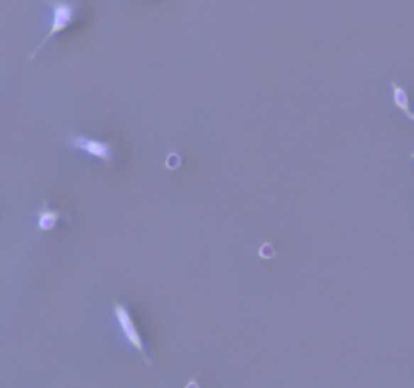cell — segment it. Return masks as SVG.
<instances>
[{
  "label": "cell",
  "mask_w": 414,
  "mask_h": 388,
  "mask_svg": "<svg viewBox=\"0 0 414 388\" xmlns=\"http://www.w3.org/2000/svg\"><path fill=\"white\" fill-rule=\"evenodd\" d=\"M47 4L51 6L53 11V25L51 31L47 33V37L40 41L39 47L33 51L31 55V59H35L37 55H39L43 49H45V45L53 41L55 37H59L63 31H67L69 26L75 23V18H77V6L75 4H71V2H65V0H47Z\"/></svg>",
  "instance_id": "6da1fadb"
},
{
  "label": "cell",
  "mask_w": 414,
  "mask_h": 388,
  "mask_svg": "<svg viewBox=\"0 0 414 388\" xmlns=\"http://www.w3.org/2000/svg\"><path fill=\"white\" fill-rule=\"evenodd\" d=\"M114 313H116L117 323H119V328H121V332H124V338L130 342L134 348L138 350V354L142 356L143 362L152 364L150 362V358H148V354H146V346H143L142 334L138 332V328H136V323H134L131 311L128 310L121 301H114Z\"/></svg>",
  "instance_id": "7a4b0ae2"
},
{
  "label": "cell",
  "mask_w": 414,
  "mask_h": 388,
  "mask_svg": "<svg viewBox=\"0 0 414 388\" xmlns=\"http://www.w3.org/2000/svg\"><path fill=\"white\" fill-rule=\"evenodd\" d=\"M69 144L75 150H81V152L93 156V158H99L105 166H109L114 162V148H111V144L91 140V138H83V136H71Z\"/></svg>",
  "instance_id": "3957f363"
},
{
  "label": "cell",
  "mask_w": 414,
  "mask_h": 388,
  "mask_svg": "<svg viewBox=\"0 0 414 388\" xmlns=\"http://www.w3.org/2000/svg\"><path fill=\"white\" fill-rule=\"evenodd\" d=\"M392 95H394V105L402 109V114L408 117L410 122H414V112L410 109V102H408V93L402 90L396 81H392Z\"/></svg>",
  "instance_id": "277c9868"
},
{
  "label": "cell",
  "mask_w": 414,
  "mask_h": 388,
  "mask_svg": "<svg viewBox=\"0 0 414 388\" xmlns=\"http://www.w3.org/2000/svg\"><path fill=\"white\" fill-rule=\"evenodd\" d=\"M63 219V215L59 210H51V208H40L37 222H39L40 231H53L57 227V222Z\"/></svg>",
  "instance_id": "5b68a950"
},
{
  "label": "cell",
  "mask_w": 414,
  "mask_h": 388,
  "mask_svg": "<svg viewBox=\"0 0 414 388\" xmlns=\"http://www.w3.org/2000/svg\"><path fill=\"white\" fill-rule=\"evenodd\" d=\"M184 388H200V384H198L196 380H190V382H188V384H186Z\"/></svg>",
  "instance_id": "8992f818"
},
{
  "label": "cell",
  "mask_w": 414,
  "mask_h": 388,
  "mask_svg": "<svg viewBox=\"0 0 414 388\" xmlns=\"http://www.w3.org/2000/svg\"><path fill=\"white\" fill-rule=\"evenodd\" d=\"M410 158H414V152H413V154H410Z\"/></svg>",
  "instance_id": "52a82bcc"
}]
</instances>
